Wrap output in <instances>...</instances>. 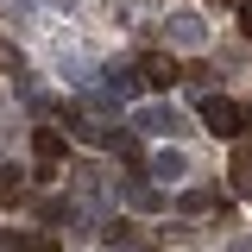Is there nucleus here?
Listing matches in <instances>:
<instances>
[{
	"label": "nucleus",
	"mask_w": 252,
	"mask_h": 252,
	"mask_svg": "<svg viewBox=\"0 0 252 252\" xmlns=\"http://www.w3.org/2000/svg\"><path fill=\"white\" fill-rule=\"evenodd\" d=\"M202 126H208L215 139H240V132H246V114H240V101L208 94V101H202Z\"/></svg>",
	"instance_id": "1"
},
{
	"label": "nucleus",
	"mask_w": 252,
	"mask_h": 252,
	"mask_svg": "<svg viewBox=\"0 0 252 252\" xmlns=\"http://www.w3.org/2000/svg\"><path fill=\"white\" fill-rule=\"evenodd\" d=\"M139 132H152V139H183L189 114L183 107H164V101H158V107H139Z\"/></svg>",
	"instance_id": "2"
},
{
	"label": "nucleus",
	"mask_w": 252,
	"mask_h": 252,
	"mask_svg": "<svg viewBox=\"0 0 252 252\" xmlns=\"http://www.w3.org/2000/svg\"><path fill=\"white\" fill-rule=\"evenodd\" d=\"M164 38H170L177 51H202V44H208V19H202V13H170V19H164Z\"/></svg>",
	"instance_id": "3"
},
{
	"label": "nucleus",
	"mask_w": 252,
	"mask_h": 252,
	"mask_svg": "<svg viewBox=\"0 0 252 252\" xmlns=\"http://www.w3.org/2000/svg\"><path fill=\"white\" fill-rule=\"evenodd\" d=\"M132 69H139V82H145V89H170V82H177V57H164V51L139 57Z\"/></svg>",
	"instance_id": "4"
},
{
	"label": "nucleus",
	"mask_w": 252,
	"mask_h": 252,
	"mask_svg": "<svg viewBox=\"0 0 252 252\" xmlns=\"http://www.w3.org/2000/svg\"><path fill=\"white\" fill-rule=\"evenodd\" d=\"M145 89V82H139V69H132V63H114V69H107V101H132V94Z\"/></svg>",
	"instance_id": "5"
},
{
	"label": "nucleus",
	"mask_w": 252,
	"mask_h": 252,
	"mask_svg": "<svg viewBox=\"0 0 252 252\" xmlns=\"http://www.w3.org/2000/svg\"><path fill=\"white\" fill-rule=\"evenodd\" d=\"M120 195H126V208H139V215H152V208H164V195H158L152 183H139V177H132V183H120Z\"/></svg>",
	"instance_id": "6"
},
{
	"label": "nucleus",
	"mask_w": 252,
	"mask_h": 252,
	"mask_svg": "<svg viewBox=\"0 0 252 252\" xmlns=\"http://www.w3.org/2000/svg\"><path fill=\"white\" fill-rule=\"evenodd\" d=\"M152 177H158V183H183V177H189V158L183 152H158L152 158Z\"/></svg>",
	"instance_id": "7"
},
{
	"label": "nucleus",
	"mask_w": 252,
	"mask_h": 252,
	"mask_svg": "<svg viewBox=\"0 0 252 252\" xmlns=\"http://www.w3.org/2000/svg\"><path fill=\"white\" fill-rule=\"evenodd\" d=\"M0 246L6 252H57V240H51V233H6Z\"/></svg>",
	"instance_id": "8"
},
{
	"label": "nucleus",
	"mask_w": 252,
	"mask_h": 252,
	"mask_svg": "<svg viewBox=\"0 0 252 252\" xmlns=\"http://www.w3.org/2000/svg\"><path fill=\"white\" fill-rule=\"evenodd\" d=\"M32 152L44 158V164H57V158H63V139L51 132V126H38V132H32Z\"/></svg>",
	"instance_id": "9"
},
{
	"label": "nucleus",
	"mask_w": 252,
	"mask_h": 252,
	"mask_svg": "<svg viewBox=\"0 0 252 252\" xmlns=\"http://www.w3.org/2000/svg\"><path fill=\"white\" fill-rule=\"evenodd\" d=\"M208 208H215L208 189H189V195H183V215H208Z\"/></svg>",
	"instance_id": "10"
},
{
	"label": "nucleus",
	"mask_w": 252,
	"mask_h": 252,
	"mask_svg": "<svg viewBox=\"0 0 252 252\" xmlns=\"http://www.w3.org/2000/svg\"><path fill=\"white\" fill-rule=\"evenodd\" d=\"M0 69H13V76H26V57H19L13 44H0Z\"/></svg>",
	"instance_id": "11"
},
{
	"label": "nucleus",
	"mask_w": 252,
	"mask_h": 252,
	"mask_svg": "<svg viewBox=\"0 0 252 252\" xmlns=\"http://www.w3.org/2000/svg\"><path fill=\"white\" fill-rule=\"evenodd\" d=\"M240 26H246V32H252V0H246V6H240Z\"/></svg>",
	"instance_id": "12"
},
{
	"label": "nucleus",
	"mask_w": 252,
	"mask_h": 252,
	"mask_svg": "<svg viewBox=\"0 0 252 252\" xmlns=\"http://www.w3.org/2000/svg\"><path fill=\"white\" fill-rule=\"evenodd\" d=\"M227 252H252V233H246V240H233V246H227Z\"/></svg>",
	"instance_id": "13"
},
{
	"label": "nucleus",
	"mask_w": 252,
	"mask_h": 252,
	"mask_svg": "<svg viewBox=\"0 0 252 252\" xmlns=\"http://www.w3.org/2000/svg\"><path fill=\"white\" fill-rule=\"evenodd\" d=\"M240 114H246V126H252V107H240Z\"/></svg>",
	"instance_id": "14"
},
{
	"label": "nucleus",
	"mask_w": 252,
	"mask_h": 252,
	"mask_svg": "<svg viewBox=\"0 0 252 252\" xmlns=\"http://www.w3.org/2000/svg\"><path fill=\"white\" fill-rule=\"evenodd\" d=\"M0 114H6V101H0Z\"/></svg>",
	"instance_id": "15"
}]
</instances>
